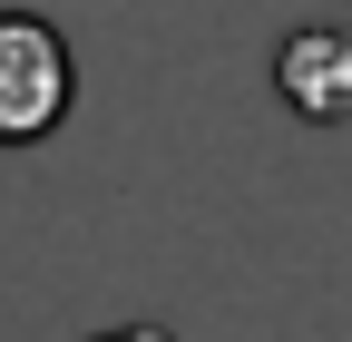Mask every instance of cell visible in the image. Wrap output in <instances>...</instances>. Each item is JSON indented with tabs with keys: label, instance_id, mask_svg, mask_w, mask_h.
<instances>
[{
	"label": "cell",
	"instance_id": "1",
	"mask_svg": "<svg viewBox=\"0 0 352 342\" xmlns=\"http://www.w3.org/2000/svg\"><path fill=\"white\" fill-rule=\"evenodd\" d=\"M78 98V59L39 10H0V147H39Z\"/></svg>",
	"mask_w": 352,
	"mask_h": 342
},
{
	"label": "cell",
	"instance_id": "2",
	"mask_svg": "<svg viewBox=\"0 0 352 342\" xmlns=\"http://www.w3.org/2000/svg\"><path fill=\"white\" fill-rule=\"evenodd\" d=\"M274 98L314 127H342L352 117V30H323V20L294 30L274 49Z\"/></svg>",
	"mask_w": 352,
	"mask_h": 342
},
{
	"label": "cell",
	"instance_id": "3",
	"mask_svg": "<svg viewBox=\"0 0 352 342\" xmlns=\"http://www.w3.org/2000/svg\"><path fill=\"white\" fill-rule=\"evenodd\" d=\"M88 342H176L166 323H118V332H88Z\"/></svg>",
	"mask_w": 352,
	"mask_h": 342
}]
</instances>
